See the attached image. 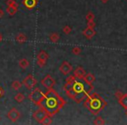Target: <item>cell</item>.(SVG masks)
Masks as SVG:
<instances>
[{"label": "cell", "mask_w": 127, "mask_h": 125, "mask_svg": "<svg viewBox=\"0 0 127 125\" xmlns=\"http://www.w3.org/2000/svg\"><path fill=\"white\" fill-rule=\"evenodd\" d=\"M64 90L69 98L77 103H81L92 92L93 85L86 83L84 78H78L74 75H71L66 79Z\"/></svg>", "instance_id": "obj_1"}, {"label": "cell", "mask_w": 127, "mask_h": 125, "mask_svg": "<svg viewBox=\"0 0 127 125\" xmlns=\"http://www.w3.org/2000/svg\"><path fill=\"white\" fill-rule=\"evenodd\" d=\"M65 104L66 101L60 97L56 90L51 88L49 89L46 93H44V97L38 104V107L45 109L50 116H53L59 112Z\"/></svg>", "instance_id": "obj_2"}, {"label": "cell", "mask_w": 127, "mask_h": 125, "mask_svg": "<svg viewBox=\"0 0 127 125\" xmlns=\"http://www.w3.org/2000/svg\"><path fill=\"white\" fill-rule=\"evenodd\" d=\"M106 104H107V102L104 100V98L95 92L91 93L84 102V106L92 115H95V116H97L98 113L104 109Z\"/></svg>", "instance_id": "obj_3"}, {"label": "cell", "mask_w": 127, "mask_h": 125, "mask_svg": "<svg viewBox=\"0 0 127 125\" xmlns=\"http://www.w3.org/2000/svg\"><path fill=\"white\" fill-rule=\"evenodd\" d=\"M44 97V93H43L42 90L39 88H35L32 90V91L29 94L28 97L33 103H35L36 105L38 106V104L40 103V102L42 101V99Z\"/></svg>", "instance_id": "obj_4"}, {"label": "cell", "mask_w": 127, "mask_h": 125, "mask_svg": "<svg viewBox=\"0 0 127 125\" xmlns=\"http://www.w3.org/2000/svg\"><path fill=\"white\" fill-rule=\"evenodd\" d=\"M48 116H50V115L46 112L45 109H44L43 108H40V107H39V109H37V110L33 113V115H32V116H33L34 119H35L36 121L39 123H42V122L44 121V118Z\"/></svg>", "instance_id": "obj_5"}, {"label": "cell", "mask_w": 127, "mask_h": 125, "mask_svg": "<svg viewBox=\"0 0 127 125\" xmlns=\"http://www.w3.org/2000/svg\"><path fill=\"white\" fill-rule=\"evenodd\" d=\"M23 83V85H25V86L26 87V89H28V90H32V89L36 86V84H37V80H36V78L33 76V75L29 74L28 76L23 80V83Z\"/></svg>", "instance_id": "obj_6"}, {"label": "cell", "mask_w": 127, "mask_h": 125, "mask_svg": "<svg viewBox=\"0 0 127 125\" xmlns=\"http://www.w3.org/2000/svg\"><path fill=\"white\" fill-rule=\"evenodd\" d=\"M55 80L51 75H46L42 80H41V84H43L44 87H45L47 90L49 89L53 88V86L55 85Z\"/></svg>", "instance_id": "obj_7"}, {"label": "cell", "mask_w": 127, "mask_h": 125, "mask_svg": "<svg viewBox=\"0 0 127 125\" xmlns=\"http://www.w3.org/2000/svg\"><path fill=\"white\" fill-rule=\"evenodd\" d=\"M59 71L63 75H65V76L66 75H69L72 71V65L70 64L69 62L64 61L61 65H60Z\"/></svg>", "instance_id": "obj_8"}, {"label": "cell", "mask_w": 127, "mask_h": 125, "mask_svg": "<svg viewBox=\"0 0 127 125\" xmlns=\"http://www.w3.org/2000/svg\"><path fill=\"white\" fill-rule=\"evenodd\" d=\"M7 116L10 119V121L12 122V123H15V122H17L20 118V112L16 108H12V109H11L9 110Z\"/></svg>", "instance_id": "obj_9"}, {"label": "cell", "mask_w": 127, "mask_h": 125, "mask_svg": "<svg viewBox=\"0 0 127 125\" xmlns=\"http://www.w3.org/2000/svg\"><path fill=\"white\" fill-rule=\"evenodd\" d=\"M83 35L85 36L87 39H92V37L96 35V31H95V30H94V28L86 27V28L83 30Z\"/></svg>", "instance_id": "obj_10"}, {"label": "cell", "mask_w": 127, "mask_h": 125, "mask_svg": "<svg viewBox=\"0 0 127 125\" xmlns=\"http://www.w3.org/2000/svg\"><path fill=\"white\" fill-rule=\"evenodd\" d=\"M85 74H86L85 70L84 69L83 67H81V66H78V67L76 68V70L74 71V74L73 75L78 78H84V76H85Z\"/></svg>", "instance_id": "obj_11"}, {"label": "cell", "mask_w": 127, "mask_h": 125, "mask_svg": "<svg viewBox=\"0 0 127 125\" xmlns=\"http://www.w3.org/2000/svg\"><path fill=\"white\" fill-rule=\"evenodd\" d=\"M23 4L27 8V9H33L37 6V0H24L23 1Z\"/></svg>", "instance_id": "obj_12"}, {"label": "cell", "mask_w": 127, "mask_h": 125, "mask_svg": "<svg viewBox=\"0 0 127 125\" xmlns=\"http://www.w3.org/2000/svg\"><path fill=\"white\" fill-rule=\"evenodd\" d=\"M84 80H85L86 83H90V84H92V83L95 82L96 77L93 74H92V73H86L85 76H84Z\"/></svg>", "instance_id": "obj_13"}, {"label": "cell", "mask_w": 127, "mask_h": 125, "mask_svg": "<svg viewBox=\"0 0 127 125\" xmlns=\"http://www.w3.org/2000/svg\"><path fill=\"white\" fill-rule=\"evenodd\" d=\"M119 104L124 108L125 109H127V94H123L121 97L118 99Z\"/></svg>", "instance_id": "obj_14"}, {"label": "cell", "mask_w": 127, "mask_h": 125, "mask_svg": "<svg viewBox=\"0 0 127 125\" xmlns=\"http://www.w3.org/2000/svg\"><path fill=\"white\" fill-rule=\"evenodd\" d=\"M17 11H18V6L17 5H7V8H6V12H7L10 16H13V15H15Z\"/></svg>", "instance_id": "obj_15"}, {"label": "cell", "mask_w": 127, "mask_h": 125, "mask_svg": "<svg viewBox=\"0 0 127 125\" xmlns=\"http://www.w3.org/2000/svg\"><path fill=\"white\" fill-rule=\"evenodd\" d=\"M18 64H19V67L21 68V69L25 70L29 67L30 63H29V61L26 58H22V59H20L19 62H18Z\"/></svg>", "instance_id": "obj_16"}, {"label": "cell", "mask_w": 127, "mask_h": 125, "mask_svg": "<svg viewBox=\"0 0 127 125\" xmlns=\"http://www.w3.org/2000/svg\"><path fill=\"white\" fill-rule=\"evenodd\" d=\"M15 40H16L18 44H24V43H25L27 41V37L25 34L20 33V34H18L16 37H15Z\"/></svg>", "instance_id": "obj_17"}, {"label": "cell", "mask_w": 127, "mask_h": 125, "mask_svg": "<svg viewBox=\"0 0 127 125\" xmlns=\"http://www.w3.org/2000/svg\"><path fill=\"white\" fill-rule=\"evenodd\" d=\"M37 58H40V59H44V60H46L47 61L48 58H49V55H48V53L46 52L45 50H40L38 52V54H37Z\"/></svg>", "instance_id": "obj_18"}, {"label": "cell", "mask_w": 127, "mask_h": 125, "mask_svg": "<svg viewBox=\"0 0 127 125\" xmlns=\"http://www.w3.org/2000/svg\"><path fill=\"white\" fill-rule=\"evenodd\" d=\"M49 38L52 43H57L60 39V36H59V34L55 33L54 32V33H51V35H50Z\"/></svg>", "instance_id": "obj_19"}, {"label": "cell", "mask_w": 127, "mask_h": 125, "mask_svg": "<svg viewBox=\"0 0 127 125\" xmlns=\"http://www.w3.org/2000/svg\"><path fill=\"white\" fill-rule=\"evenodd\" d=\"M22 85H23V83H22L21 82L16 80V81L12 82V83H11V88L15 90H18L22 87Z\"/></svg>", "instance_id": "obj_20"}, {"label": "cell", "mask_w": 127, "mask_h": 125, "mask_svg": "<svg viewBox=\"0 0 127 125\" xmlns=\"http://www.w3.org/2000/svg\"><path fill=\"white\" fill-rule=\"evenodd\" d=\"M14 98L17 102L20 103V102H22L24 100H25V95H24L23 93H21V92H18V93L14 97Z\"/></svg>", "instance_id": "obj_21"}, {"label": "cell", "mask_w": 127, "mask_h": 125, "mask_svg": "<svg viewBox=\"0 0 127 125\" xmlns=\"http://www.w3.org/2000/svg\"><path fill=\"white\" fill-rule=\"evenodd\" d=\"M93 123L96 125H103L105 123V122H104V120L103 119V117H101V116H97V117L94 119L93 121Z\"/></svg>", "instance_id": "obj_22"}, {"label": "cell", "mask_w": 127, "mask_h": 125, "mask_svg": "<svg viewBox=\"0 0 127 125\" xmlns=\"http://www.w3.org/2000/svg\"><path fill=\"white\" fill-rule=\"evenodd\" d=\"M52 123V119H51V116H46L44 119V121L41 123V124H44V125H48V124H51Z\"/></svg>", "instance_id": "obj_23"}, {"label": "cell", "mask_w": 127, "mask_h": 125, "mask_svg": "<svg viewBox=\"0 0 127 125\" xmlns=\"http://www.w3.org/2000/svg\"><path fill=\"white\" fill-rule=\"evenodd\" d=\"M46 62H47L46 60L40 59V58H37V64L41 68H43V67H44V66H45Z\"/></svg>", "instance_id": "obj_24"}, {"label": "cell", "mask_w": 127, "mask_h": 125, "mask_svg": "<svg viewBox=\"0 0 127 125\" xmlns=\"http://www.w3.org/2000/svg\"><path fill=\"white\" fill-rule=\"evenodd\" d=\"M81 51H82V50L80 47H73L72 50H71V52H72L75 56H78V55H80Z\"/></svg>", "instance_id": "obj_25"}, {"label": "cell", "mask_w": 127, "mask_h": 125, "mask_svg": "<svg viewBox=\"0 0 127 125\" xmlns=\"http://www.w3.org/2000/svg\"><path fill=\"white\" fill-rule=\"evenodd\" d=\"M71 27L69 26V25H65V26L63 27V32L66 35H69L70 33L71 32Z\"/></svg>", "instance_id": "obj_26"}, {"label": "cell", "mask_w": 127, "mask_h": 125, "mask_svg": "<svg viewBox=\"0 0 127 125\" xmlns=\"http://www.w3.org/2000/svg\"><path fill=\"white\" fill-rule=\"evenodd\" d=\"M85 18H86L87 21H91V20H94V18H95V15L93 14L92 12H88L86 15V17H85Z\"/></svg>", "instance_id": "obj_27"}, {"label": "cell", "mask_w": 127, "mask_h": 125, "mask_svg": "<svg viewBox=\"0 0 127 125\" xmlns=\"http://www.w3.org/2000/svg\"><path fill=\"white\" fill-rule=\"evenodd\" d=\"M96 23L94 20H91V21H87V27H91V28H95Z\"/></svg>", "instance_id": "obj_28"}, {"label": "cell", "mask_w": 127, "mask_h": 125, "mask_svg": "<svg viewBox=\"0 0 127 125\" xmlns=\"http://www.w3.org/2000/svg\"><path fill=\"white\" fill-rule=\"evenodd\" d=\"M6 4H7V5H17V6H18L15 0H7V1H6Z\"/></svg>", "instance_id": "obj_29"}, {"label": "cell", "mask_w": 127, "mask_h": 125, "mask_svg": "<svg viewBox=\"0 0 127 125\" xmlns=\"http://www.w3.org/2000/svg\"><path fill=\"white\" fill-rule=\"evenodd\" d=\"M122 96H123V93H122L121 91H120V90H117L116 91V93H115V97H116L117 99H119L120 97H122Z\"/></svg>", "instance_id": "obj_30"}, {"label": "cell", "mask_w": 127, "mask_h": 125, "mask_svg": "<svg viewBox=\"0 0 127 125\" xmlns=\"http://www.w3.org/2000/svg\"><path fill=\"white\" fill-rule=\"evenodd\" d=\"M4 89H3L2 87L0 86V99L4 97Z\"/></svg>", "instance_id": "obj_31"}, {"label": "cell", "mask_w": 127, "mask_h": 125, "mask_svg": "<svg viewBox=\"0 0 127 125\" xmlns=\"http://www.w3.org/2000/svg\"><path fill=\"white\" fill-rule=\"evenodd\" d=\"M4 11H3L2 9H1V8H0V18H2L3 17H4Z\"/></svg>", "instance_id": "obj_32"}, {"label": "cell", "mask_w": 127, "mask_h": 125, "mask_svg": "<svg viewBox=\"0 0 127 125\" xmlns=\"http://www.w3.org/2000/svg\"><path fill=\"white\" fill-rule=\"evenodd\" d=\"M100 1L103 3V4H106V3H107L108 1H109V0H100Z\"/></svg>", "instance_id": "obj_33"}, {"label": "cell", "mask_w": 127, "mask_h": 125, "mask_svg": "<svg viewBox=\"0 0 127 125\" xmlns=\"http://www.w3.org/2000/svg\"><path fill=\"white\" fill-rule=\"evenodd\" d=\"M1 40H2V35L0 34V42H1Z\"/></svg>", "instance_id": "obj_34"}, {"label": "cell", "mask_w": 127, "mask_h": 125, "mask_svg": "<svg viewBox=\"0 0 127 125\" xmlns=\"http://www.w3.org/2000/svg\"><path fill=\"white\" fill-rule=\"evenodd\" d=\"M125 115H126V116H127V109H125Z\"/></svg>", "instance_id": "obj_35"}]
</instances>
